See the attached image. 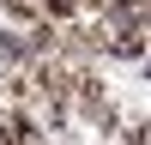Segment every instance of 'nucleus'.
<instances>
[{
	"mask_svg": "<svg viewBox=\"0 0 151 145\" xmlns=\"http://www.w3.org/2000/svg\"><path fill=\"white\" fill-rule=\"evenodd\" d=\"M0 145H18V133H12V127H6V121H0Z\"/></svg>",
	"mask_w": 151,
	"mask_h": 145,
	"instance_id": "1",
	"label": "nucleus"
},
{
	"mask_svg": "<svg viewBox=\"0 0 151 145\" xmlns=\"http://www.w3.org/2000/svg\"><path fill=\"white\" fill-rule=\"evenodd\" d=\"M139 145H151V127H145V133H139Z\"/></svg>",
	"mask_w": 151,
	"mask_h": 145,
	"instance_id": "2",
	"label": "nucleus"
}]
</instances>
